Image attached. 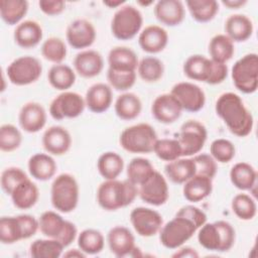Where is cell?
I'll list each match as a JSON object with an SVG mask.
<instances>
[{"instance_id":"cell-28","label":"cell","mask_w":258,"mask_h":258,"mask_svg":"<svg viewBox=\"0 0 258 258\" xmlns=\"http://www.w3.org/2000/svg\"><path fill=\"white\" fill-rule=\"evenodd\" d=\"M12 204L19 210L32 208L39 199V189L29 177L20 182L10 195Z\"/></svg>"},{"instance_id":"cell-40","label":"cell","mask_w":258,"mask_h":258,"mask_svg":"<svg viewBox=\"0 0 258 258\" xmlns=\"http://www.w3.org/2000/svg\"><path fill=\"white\" fill-rule=\"evenodd\" d=\"M79 248L86 255H96L102 252L105 245L103 234L96 229H85L77 237Z\"/></svg>"},{"instance_id":"cell-46","label":"cell","mask_w":258,"mask_h":258,"mask_svg":"<svg viewBox=\"0 0 258 258\" xmlns=\"http://www.w3.org/2000/svg\"><path fill=\"white\" fill-rule=\"evenodd\" d=\"M67 45L59 37L51 36L44 40L41 45L42 56L54 64L61 63L67 57Z\"/></svg>"},{"instance_id":"cell-8","label":"cell","mask_w":258,"mask_h":258,"mask_svg":"<svg viewBox=\"0 0 258 258\" xmlns=\"http://www.w3.org/2000/svg\"><path fill=\"white\" fill-rule=\"evenodd\" d=\"M234 86L244 94L256 92L258 87V55L248 53L239 58L231 72Z\"/></svg>"},{"instance_id":"cell-43","label":"cell","mask_w":258,"mask_h":258,"mask_svg":"<svg viewBox=\"0 0 258 258\" xmlns=\"http://www.w3.org/2000/svg\"><path fill=\"white\" fill-rule=\"evenodd\" d=\"M137 73L142 81L146 83H155L162 78L164 66L157 57L145 56L138 62Z\"/></svg>"},{"instance_id":"cell-6","label":"cell","mask_w":258,"mask_h":258,"mask_svg":"<svg viewBox=\"0 0 258 258\" xmlns=\"http://www.w3.org/2000/svg\"><path fill=\"white\" fill-rule=\"evenodd\" d=\"M142 24L143 17L139 9L133 5H123L111 20V32L117 39L129 40L140 33Z\"/></svg>"},{"instance_id":"cell-26","label":"cell","mask_w":258,"mask_h":258,"mask_svg":"<svg viewBox=\"0 0 258 258\" xmlns=\"http://www.w3.org/2000/svg\"><path fill=\"white\" fill-rule=\"evenodd\" d=\"M225 34L233 42H243L251 37L253 33V23L244 14L230 15L225 22Z\"/></svg>"},{"instance_id":"cell-30","label":"cell","mask_w":258,"mask_h":258,"mask_svg":"<svg viewBox=\"0 0 258 258\" xmlns=\"http://www.w3.org/2000/svg\"><path fill=\"white\" fill-rule=\"evenodd\" d=\"M138 58L134 50L127 46H115L108 54L109 69L115 71H134L138 67Z\"/></svg>"},{"instance_id":"cell-57","label":"cell","mask_w":258,"mask_h":258,"mask_svg":"<svg viewBox=\"0 0 258 258\" xmlns=\"http://www.w3.org/2000/svg\"><path fill=\"white\" fill-rule=\"evenodd\" d=\"M172 257L174 258H197L199 257V253L194 249V248H190V247H182L180 249H178L173 255Z\"/></svg>"},{"instance_id":"cell-56","label":"cell","mask_w":258,"mask_h":258,"mask_svg":"<svg viewBox=\"0 0 258 258\" xmlns=\"http://www.w3.org/2000/svg\"><path fill=\"white\" fill-rule=\"evenodd\" d=\"M228 76V67L226 63H221L213 60V71L208 82L209 85H218L223 83Z\"/></svg>"},{"instance_id":"cell-7","label":"cell","mask_w":258,"mask_h":258,"mask_svg":"<svg viewBox=\"0 0 258 258\" xmlns=\"http://www.w3.org/2000/svg\"><path fill=\"white\" fill-rule=\"evenodd\" d=\"M198 230L190 220L175 215L173 219L162 225L159 231V240L165 248L177 249L188 241Z\"/></svg>"},{"instance_id":"cell-58","label":"cell","mask_w":258,"mask_h":258,"mask_svg":"<svg viewBox=\"0 0 258 258\" xmlns=\"http://www.w3.org/2000/svg\"><path fill=\"white\" fill-rule=\"evenodd\" d=\"M247 3V0H222V4L229 9H239Z\"/></svg>"},{"instance_id":"cell-36","label":"cell","mask_w":258,"mask_h":258,"mask_svg":"<svg viewBox=\"0 0 258 258\" xmlns=\"http://www.w3.org/2000/svg\"><path fill=\"white\" fill-rule=\"evenodd\" d=\"M49 85L58 91H68L76 82V73L68 64H53L47 74Z\"/></svg>"},{"instance_id":"cell-2","label":"cell","mask_w":258,"mask_h":258,"mask_svg":"<svg viewBox=\"0 0 258 258\" xmlns=\"http://www.w3.org/2000/svg\"><path fill=\"white\" fill-rule=\"evenodd\" d=\"M138 196V186L130 180L105 179L97 189V202L105 211H117L131 205Z\"/></svg>"},{"instance_id":"cell-55","label":"cell","mask_w":258,"mask_h":258,"mask_svg":"<svg viewBox=\"0 0 258 258\" xmlns=\"http://www.w3.org/2000/svg\"><path fill=\"white\" fill-rule=\"evenodd\" d=\"M38 6L44 14L55 16L62 13L66 8V3L62 0H40Z\"/></svg>"},{"instance_id":"cell-34","label":"cell","mask_w":258,"mask_h":258,"mask_svg":"<svg viewBox=\"0 0 258 258\" xmlns=\"http://www.w3.org/2000/svg\"><path fill=\"white\" fill-rule=\"evenodd\" d=\"M38 222L39 231L43 236L58 241L69 221L64 220L57 212L45 211L40 215Z\"/></svg>"},{"instance_id":"cell-12","label":"cell","mask_w":258,"mask_h":258,"mask_svg":"<svg viewBox=\"0 0 258 258\" xmlns=\"http://www.w3.org/2000/svg\"><path fill=\"white\" fill-rule=\"evenodd\" d=\"M140 199L151 206L159 207L164 205L169 198V188L165 177L154 170L153 173L138 186Z\"/></svg>"},{"instance_id":"cell-51","label":"cell","mask_w":258,"mask_h":258,"mask_svg":"<svg viewBox=\"0 0 258 258\" xmlns=\"http://www.w3.org/2000/svg\"><path fill=\"white\" fill-rule=\"evenodd\" d=\"M27 174L19 167H7L5 168L0 177V184L5 194L11 195L14 188L23 180L27 179Z\"/></svg>"},{"instance_id":"cell-47","label":"cell","mask_w":258,"mask_h":258,"mask_svg":"<svg viewBox=\"0 0 258 258\" xmlns=\"http://www.w3.org/2000/svg\"><path fill=\"white\" fill-rule=\"evenodd\" d=\"M153 152L159 159L167 162L182 157L181 146L176 138L157 139L153 147Z\"/></svg>"},{"instance_id":"cell-24","label":"cell","mask_w":258,"mask_h":258,"mask_svg":"<svg viewBox=\"0 0 258 258\" xmlns=\"http://www.w3.org/2000/svg\"><path fill=\"white\" fill-rule=\"evenodd\" d=\"M43 32L40 24L34 20H24L20 22L14 30V40L22 48H32L42 39Z\"/></svg>"},{"instance_id":"cell-32","label":"cell","mask_w":258,"mask_h":258,"mask_svg":"<svg viewBox=\"0 0 258 258\" xmlns=\"http://www.w3.org/2000/svg\"><path fill=\"white\" fill-rule=\"evenodd\" d=\"M230 179L235 187L241 190H252L256 186L257 171L247 162H238L230 170Z\"/></svg>"},{"instance_id":"cell-17","label":"cell","mask_w":258,"mask_h":258,"mask_svg":"<svg viewBox=\"0 0 258 258\" xmlns=\"http://www.w3.org/2000/svg\"><path fill=\"white\" fill-rule=\"evenodd\" d=\"M107 242L112 254L117 257L133 255L137 249L132 232L124 226H115L107 235Z\"/></svg>"},{"instance_id":"cell-61","label":"cell","mask_w":258,"mask_h":258,"mask_svg":"<svg viewBox=\"0 0 258 258\" xmlns=\"http://www.w3.org/2000/svg\"><path fill=\"white\" fill-rule=\"evenodd\" d=\"M139 4H141V5H144V6H147V5H150V4H152L153 2L152 1H150V2H138Z\"/></svg>"},{"instance_id":"cell-3","label":"cell","mask_w":258,"mask_h":258,"mask_svg":"<svg viewBox=\"0 0 258 258\" xmlns=\"http://www.w3.org/2000/svg\"><path fill=\"white\" fill-rule=\"evenodd\" d=\"M198 231L200 245L210 251L227 252L235 243V229L226 221L205 223Z\"/></svg>"},{"instance_id":"cell-18","label":"cell","mask_w":258,"mask_h":258,"mask_svg":"<svg viewBox=\"0 0 258 258\" xmlns=\"http://www.w3.org/2000/svg\"><path fill=\"white\" fill-rule=\"evenodd\" d=\"M41 142L44 150L48 154L59 156L70 150L72 137L66 128L61 126H51L44 131Z\"/></svg>"},{"instance_id":"cell-45","label":"cell","mask_w":258,"mask_h":258,"mask_svg":"<svg viewBox=\"0 0 258 258\" xmlns=\"http://www.w3.org/2000/svg\"><path fill=\"white\" fill-rule=\"evenodd\" d=\"M233 213L243 221L252 220L257 214V206L255 200L247 194L236 195L231 203Z\"/></svg>"},{"instance_id":"cell-13","label":"cell","mask_w":258,"mask_h":258,"mask_svg":"<svg viewBox=\"0 0 258 258\" xmlns=\"http://www.w3.org/2000/svg\"><path fill=\"white\" fill-rule=\"evenodd\" d=\"M130 222L135 232L141 237H152L159 233L162 225V216L155 210L137 207L130 213Z\"/></svg>"},{"instance_id":"cell-9","label":"cell","mask_w":258,"mask_h":258,"mask_svg":"<svg viewBox=\"0 0 258 258\" xmlns=\"http://www.w3.org/2000/svg\"><path fill=\"white\" fill-rule=\"evenodd\" d=\"M42 66L38 58L24 55L15 58L7 67V78L13 85L27 86L35 83L41 76Z\"/></svg>"},{"instance_id":"cell-29","label":"cell","mask_w":258,"mask_h":258,"mask_svg":"<svg viewBox=\"0 0 258 258\" xmlns=\"http://www.w3.org/2000/svg\"><path fill=\"white\" fill-rule=\"evenodd\" d=\"M182 194L185 200L191 203H198L208 198L213 190L212 178L195 174L183 183Z\"/></svg>"},{"instance_id":"cell-16","label":"cell","mask_w":258,"mask_h":258,"mask_svg":"<svg viewBox=\"0 0 258 258\" xmlns=\"http://www.w3.org/2000/svg\"><path fill=\"white\" fill-rule=\"evenodd\" d=\"M182 107L171 93L157 96L151 105V114L162 124L174 123L181 115Z\"/></svg>"},{"instance_id":"cell-5","label":"cell","mask_w":258,"mask_h":258,"mask_svg":"<svg viewBox=\"0 0 258 258\" xmlns=\"http://www.w3.org/2000/svg\"><path fill=\"white\" fill-rule=\"evenodd\" d=\"M154 128L147 123H138L125 128L120 134L122 148L130 153H150L157 140Z\"/></svg>"},{"instance_id":"cell-10","label":"cell","mask_w":258,"mask_h":258,"mask_svg":"<svg viewBox=\"0 0 258 258\" xmlns=\"http://www.w3.org/2000/svg\"><path fill=\"white\" fill-rule=\"evenodd\" d=\"M208 137L206 126L198 120L185 121L179 130L177 140L181 146L182 157L198 154L204 147Z\"/></svg>"},{"instance_id":"cell-15","label":"cell","mask_w":258,"mask_h":258,"mask_svg":"<svg viewBox=\"0 0 258 258\" xmlns=\"http://www.w3.org/2000/svg\"><path fill=\"white\" fill-rule=\"evenodd\" d=\"M97 33L92 22L87 19H76L67 27L66 37L68 43L75 49H84L90 47Z\"/></svg>"},{"instance_id":"cell-11","label":"cell","mask_w":258,"mask_h":258,"mask_svg":"<svg viewBox=\"0 0 258 258\" xmlns=\"http://www.w3.org/2000/svg\"><path fill=\"white\" fill-rule=\"evenodd\" d=\"M85 98L76 92L64 91L56 96L49 105V114L54 120L74 119L85 110Z\"/></svg>"},{"instance_id":"cell-23","label":"cell","mask_w":258,"mask_h":258,"mask_svg":"<svg viewBox=\"0 0 258 258\" xmlns=\"http://www.w3.org/2000/svg\"><path fill=\"white\" fill-rule=\"evenodd\" d=\"M156 19L166 26H176L184 19V6L179 0H160L154 6Z\"/></svg>"},{"instance_id":"cell-39","label":"cell","mask_w":258,"mask_h":258,"mask_svg":"<svg viewBox=\"0 0 258 258\" xmlns=\"http://www.w3.org/2000/svg\"><path fill=\"white\" fill-rule=\"evenodd\" d=\"M185 5L191 17L201 23L211 21L219 12V3L216 0H187Z\"/></svg>"},{"instance_id":"cell-4","label":"cell","mask_w":258,"mask_h":258,"mask_svg":"<svg viewBox=\"0 0 258 258\" xmlns=\"http://www.w3.org/2000/svg\"><path fill=\"white\" fill-rule=\"evenodd\" d=\"M80 187L77 179L70 173L57 175L50 188V201L52 207L60 213L73 212L79 203Z\"/></svg>"},{"instance_id":"cell-25","label":"cell","mask_w":258,"mask_h":258,"mask_svg":"<svg viewBox=\"0 0 258 258\" xmlns=\"http://www.w3.org/2000/svg\"><path fill=\"white\" fill-rule=\"evenodd\" d=\"M27 167L34 179L46 181L54 176L57 165L50 154L35 153L28 159Z\"/></svg>"},{"instance_id":"cell-22","label":"cell","mask_w":258,"mask_h":258,"mask_svg":"<svg viewBox=\"0 0 258 258\" xmlns=\"http://www.w3.org/2000/svg\"><path fill=\"white\" fill-rule=\"evenodd\" d=\"M113 101L112 88L105 83L92 85L86 92L85 103L93 113H103L107 111Z\"/></svg>"},{"instance_id":"cell-19","label":"cell","mask_w":258,"mask_h":258,"mask_svg":"<svg viewBox=\"0 0 258 258\" xmlns=\"http://www.w3.org/2000/svg\"><path fill=\"white\" fill-rule=\"evenodd\" d=\"M18 122L25 132L36 133L40 131L46 123V112L39 103L28 102L21 107Z\"/></svg>"},{"instance_id":"cell-1","label":"cell","mask_w":258,"mask_h":258,"mask_svg":"<svg viewBox=\"0 0 258 258\" xmlns=\"http://www.w3.org/2000/svg\"><path fill=\"white\" fill-rule=\"evenodd\" d=\"M215 110L232 134L246 137L251 133L254 125L253 116L237 94H222L216 101Z\"/></svg>"},{"instance_id":"cell-27","label":"cell","mask_w":258,"mask_h":258,"mask_svg":"<svg viewBox=\"0 0 258 258\" xmlns=\"http://www.w3.org/2000/svg\"><path fill=\"white\" fill-rule=\"evenodd\" d=\"M182 70L188 79L208 84L213 71V60L202 54H194L184 61Z\"/></svg>"},{"instance_id":"cell-35","label":"cell","mask_w":258,"mask_h":258,"mask_svg":"<svg viewBox=\"0 0 258 258\" xmlns=\"http://www.w3.org/2000/svg\"><path fill=\"white\" fill-rule=\"evenodd\" d=\"M97 168L104 179H117L124 168V160L114 151L102 153L97 161Z\"/></svg>"},{"instance_id":"cell-53","label":"cell","mask_w":258,"mask_h":258,"mask_svg":"<svg viewBox=\"0 0 258 258\" xmlns=\"http://www.w3.org/2000/svg\"><path fill=\"white\" fill-rule=\"evenodd\" d=\"M175 215L190 220L198 227V229H200L205 223H207V215L205 214V212L199 209L198 207L191 205H187L180 208Z\"/></svg>"},{"instance_id":"cell-14","label":"cell","mask_w":258,"mask_h":258,"mask_svg":"<svg viewBox=\"0 0 258 258\" xmlns=\"http://www.w3.org/2000/svg\"><path fill=\"white\" fill-rule=\"evenodd\" d=\"M179 102L182 110L198 112L206 103V95L201 87L190 82H179L175 84L170 92Z\"/></svg>"},{"instance_id":"cell-50","label":"cell","mask_w":258,"mask_h":258,"mask_svg":"<svg viewBox=\"0 0 258 258\" xmlns=\"http://www.w3.org/2000/svg\"><path fill=\"white\" fill-rule=\"evenodd\" d=\"M211 156L220 163L230 162L236 153L234 144L225 138L215 139L210 146Z\"/></svg>"},{"instance_id":"cell-37","label":"cell","mask_w":258,"mask_h":258,"mask_svg":"<svg viewBox=\"0 0 258 258\" xmlns=\"http://www.w3.org/2000/svg\"><path fill=\"white\" fill-rule=\"evenodd\" d=\"M235 52L234 42L226 34H216L209 42V53L211 59L217 62L226 63Z\"/></svg>"},{"instance_id":"cell-52","label":"cell","mask_w":258,"mask_h":258,"mask_svg":"<svg viewBox=\"0 0 258 258\" xmlns=\"http://www.w3.org/2000/svg\"><path fill=\"white\" fill-rule=\"evenodd\" d=\"M196 164V174H201L213 179L217 173V161L211 156V154L200 153L194 157Z\"/></svg>"},{"instance_id":"cell-49","label":"cell","mask_w":258,"mask_h":258,"mask_svg":"<svg viewBox=\"0 0 258 258\" xmlns=\"http://www.w3.org/2000/svg\"><path fill=\"white\" fill-rule=\"evenodd\" d=\"M107 80L109 86L116 91L125 92L132 88L136 82V72L134 71H115L108 69Z\"/></svg>"},{"instance_id":"cell-31","label":"cell","mask_w":258,"mask_h":258,"mask_svg":"<svg viewBox=\"0 0 258 258\" xmlns=\"http://www.w3.org/2000/svg\"><path fill=\"white\" fill-rule=\"evenodd\" d=\"M164 171L174 183H184L196 174V164L191 157H180L166 163Z\"/></svg>"},{"instance_id":"cell-42","label":"cell","mask_w":258,"mask_h":258,"mask_svg":"<svg viewBox=\"0 0 258 258\" xmlns=\"http://www.w3.org/2000/svg\"><path fill=\"white\" fill-rule=\"evenodd\" d=\"M23 239V230L18 216H8L0 219V241L2 244H14Z\"/></svg>"},{"instance_id":"cell-33","label":"cell","mask_w":258,"mask_h":258,"mask_svg":"<svg viewBox=\"0 0 258 258\" xmlns=\"http://www.w3.org/2000/svg\"><path fill=\"white\" fill-rule=\"evenodd\" d=\"M116 115L122 120H133L137 118L142 110L140 98L134 93H123L115 101L114 105Z\"/></svg>"},{"instance_id":"cell-54","label":"cell","mask_w":258,"mask_h":258,"mask_svg":"<svg viewBox=\"0 0 258 258\" xmlns=\"http://www.w3.org/2000/svg\"><path fill=\"white\" fill-rule=\"evenodd\" d=\"M18 218L22 226L24 239L31 238L39 230V222L35 217L28 214H22L18 215Z\"/></svg>"},{"instance_id":"cell-60","label":"cell","mask_w":258,"mask_h":258,"mask_svg":"<svg viewBox=\"0 0 258 258\" xmlns=\"http://www.w3.org/2000/svg\"><path fill=\"white\" fill-rule=\"evenodd\" d=\"M103 4L108 6L109 8H120L121 6H123L125 4V1L124 0H117V1H112V0H109V1H103Z\"/></svg>"},{"instance_id":"cell-44","label":"cell","mask_w":258,"mask_h":258,"mask_svg":"<svg viewBox=\"0 0 258 258\" xmlns=\"http://www.w3.org/2000/svg\"><path fill=\"white\" fill-rule=\"evenodd\" d=\"M152 163L143 157L133 158L127 166V179L139 186L154 171Z\"/></svg>"},{"instance_id":"cell-20","label":"cell","mask_w":258,"mask_h":258,"mask_svg":"<svg viewBox=\"0 0 258 258\" xmlns=\"http://www.w3.org/2000/svg\"><path fill=\"white\" fill-rule=\"evenodd\" d=\"M138 43L143 51L157 53L162 51L167 45L168 33L163 27L151 24L140 31Z\"/></svg>"},{"instance_id":"cell-38","label":"cell","mask_w":258,"mask_h":258,"mask_svg":"<svg viewBox=\"0 0 258 258\" xmlns=\"http://www.w3.org/2000/svg\"><path fill=\"white\" fill-rule=\"evenodd\" d=\"M28 11L26 0H1L0 16L8 25L19 24Z\"/></svg>"},{"instance_id":"cell-41","label":"cell","mask_w":258,"mask_h":258,"mask_svg":"<svg viewBox=\"0 0 258 258\" xmlns=\"http://www.w3.org/2000/svg\"><path fill=\"white\" fill-rule=\"evenodd\" d=\"M64 247L55 239H37L30 244L29 255L33 258H58Z\"/></svg>"},{"instance_id":"cell-21","label":"cell","mask_w":258,"mask_h":258,"mask_svg":"<svg viewBox=\"0 0 258 258\" xmlns=\"http://www.w3.org/2000/svg\"><path fill=\"white\" fill-rule=\"evenodd\" d=\"M74 68L83 78L91 79L97 77L104 68L103 56L94 49L82 50L75 56Z\"/></svg>"},{"instance_id":"cell-48","label":"cell","mask_w":258,"mask_h":258,"mask_svg":"<svg viewBox=\"0 0 258 258\" xmlns=\"http://www.w3.org/2000/svg\"><path fill=\"white\" fill-rule=\"evenodd\" d=\"M22 142L21 132L12 124H3L0 127V149L3 152H12L19 148Z\"/></svg>"},{"instance_id":"cell-59","label":"cell","mask_w":258,"mask_h":258,"mask_svg":"<svg viewBox=\"0 0 258 258\" xmlns=\"http://www.w3.org/2000/svg\"><path fill=\"white\" fill-rule=\"evenodd\" d=\"M63 257H70V258H84L87 255L79 248V249H71L69 251H67L63 255Z\"/></svg>"}]
</instances>
